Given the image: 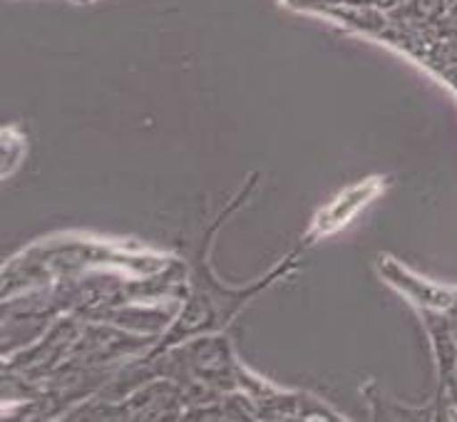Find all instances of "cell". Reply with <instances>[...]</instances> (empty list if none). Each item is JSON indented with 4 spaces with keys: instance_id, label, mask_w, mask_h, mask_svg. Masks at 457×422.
<instances>
[{
    "instance_id": "obj_1",
    "label": "cell",
    "mask_w": 457,
    "mask_h": 422,
    "mask_svg": "<svg viewBox=\"0 0 457 422\" xmlns=\"http://www.w3.org/2000/svg\"><path fill=\"white\" fill-rule=\"evenodd\" d=\"M380 186H383V179H378V177H373V179H368V182L363 184H358V186H351V189L343 196H338L333 204H328L323 211H319L316 221L311 224L309 239H319V236L333 234V231H338L343 224H348V221L353 219L355 211L380 192Z\"/></svg>"
}]
</instances>
